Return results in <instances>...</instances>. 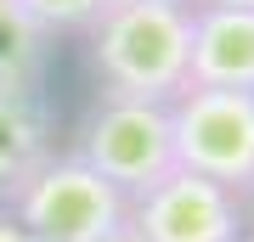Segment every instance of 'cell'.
<instances>
[{
    "label": "cell",
    "mask_w": 254,
    "mask_h": 242,
    "mask_svg": "<svg viewBox=\"0 0 254 242\" xmlns=\"http://www.w3.org/2000/svg\"><path fill=\"white\" fill-rule=\"evenodd\" d=\"M85 40H91V68L102 79V96L164 101L170 107L187 90L192 6H175V0H108V11L85 28Z\"/></svg>",
    "instance_id": "obj_1"
},
{
    "label": "cell",
    "mask_w": 254,
    "mask_h": 242,
    "mask_svg": "<svg viewBox=\"0 0 254 242\" xmlns=\"http://www.w3.org/2000/svg\"><path fill=\"white\" fill-rule=\"evenodd\" d=\"M6 214L34 242H102L125 225L130 197L113 180H102L79 152H51L6 203Z\"/></svg>",
    "instance_id": "obj_2"
},
{
    "label": "cell",
    "mask_w": 254,
    "mask_h": 242,
    "mask_svg": "<svg viewBox=\"0 0 254 242\" xmlns=\"http://www.w3.org/2000/svg\"><path fill=\"white\" fill-rule=\"evenodd\" d=\"M102 180H113L125 197L158 186L175 169V130L164 101H130V96H102L79 124L73 146Z\"/></svg>",
    "instance_id": "obj_3"
},
{
    "label": "cell",
    "mask_w": 254,
    "mask_h": 242,
    "mask_svg": "<svg viewBox=\"0 0 254 242\" xmlns=\"http://www.w3.org/2000/svg\"><path fill=\"white\" fill-rule=\"evenodd\" d=\"M175 169L243 192L254 175V90H203L187 85L170 101Z\"/></svg>",
    "instance_id": "obj_4"
},
{
    "label": "cell",
    "mask_w": 254,
    "mask_h": 242,
    "mask_svg": "<svg viewBox=\"0 0 254 242\" xmlns=\"http://www.w3.org/2000/svg\"><path fill=\"white\" fill-rule=\"evenodd\" d=\"M125 225L141 242H237L243 237V203L220 180L170 169L158 186L130 197Z\"/></svg>",
    "instance_id": "obj_5"
},
{
    "label": "cell",
    "mask_w": 254,
    "mask_h": 242,
    "mask_svg": "<svg viewBox=\"0 0 254 242\" xmlns=\"http://www.w3.org/2000/svg\"><path fill=\"white\" fill-rule=\"evenodd\" d=\"M187 85H203V90H254V6L192 0Z\"/></svg>",
    "instance_id": "obj_6"
},
{
    "label": "cell",
    "mask_w": 254,
    "mask_h": 242,
    "mask_svg": "<svg viewBox=\"0 0 254 242\" xmlns=\"http://www.w3.org/2000/svg\"><path fill=\"white\" fill-rule=\"evenodd\" d=\"M57 152L40 90H0V208L23 192V180Z\"/></svg>",
    "instance_id": "obj_7"
},
{
    "label": "cell",
    "mask_w": 254,
    "mask_h": 242,
    "mask_svg": "<svg viewBox=\"0 0 254 242\" xmlns=\"http://www.w3.org/2000/svg\"><path fill=\"white\" fill-rule=\"evenodd\" d=\"M46 56H51V34L17 0H0V90H40Z\"/></svg>",
    "instance_id": "obj_8"
},
{
    "label": "cell",
    "mask_w": 254,
    "mask_h": 242,
    "mask_svg": "<svg viewBox=\"0 0 254 242\" xmlns=\"http://www.w3.org/2000/svg\"><path fill=\"white\" fill-rule=\"evenodd\" d=\"M17 6L57 40V34H85V28L108 11V0H17Z\"/></svg>",
    "instance_id": "obj_9"
},
{
    "label": "cell",
    "mask_w": 254,
    "mask_h": 242,
    "mask_svg": "<svg viewBox=\"0 0 254 242\" xmlns=\"http://www.w3.org/2000/svg\"><path fill=\"white\" fill-rule=\"evenodd\" d=\"M0 242H34V237H28V231H23V225H17V220H11V214H6V208H0Z\"/></svg>",
    "instance_id": "obj_10"
},
{
    "label": "cell",
    "mask_w": 254,
    "mask_h": 242,
    "mask_svg": "<svg viewBox=\"0 0 254 242\" xmlns=\"http://www.w3.org/2000/svg\"><path fill=\"white\" fill-rule=\"evenodd\" d=\"M102 242H141V237L130 231V225H119V231H108V237H102Z\"/></svg>",
    "instance_id": "obj_11"
},
{
    "label": "cell",
    "mask_w": 254,
    "mask_h": 242,
    "mask_svg": "<svg viewBox=\"0 0 254 242\" xmlns=\"http://www.w3.org/2000/svg\"><path fill=\"white\" fill-rule=\"evenodd\" d=\"M215 6H254V0H215Z\"/></svg>",
    "instance_id": "obj_12"
},
{
    "label": "cell",
    "mask_w": 254,
    "mask_h": 242,
    "mask_svg": "<svg viewBox=\"0 0 254 242\" xmlns=\"http://www.w3.org/2000/svg\"><path fill=\"white\" fill-rule=\"evenodd\" d=\"M243 192H249V203H254V175H249V186H243Z\"/></svg>",
    "instance_id": "obj_13"
},
{
    "label": "cell",
    "mask_w": 254,
    "mask_h": 242,
    "mask_svg": "<svg viewBox=\"0 0 254 242\" xmlns=\"http://www.w3.org/2000/svg\"><path fill=\"white\" fill-rule=\"evenodd\" d=\"M237 242H254V237H249V231H243V237H237Z\"/></svg>",
    "instance_id": "obj_14"
},
{
    "label": "cell",
    "mask_w": 254,
    "mask_h": 242,
    "mask_svg": "<svg viewBox=\"0 0 254 242\" xmlns=\"http://www.w3.org/2000/svg\"><path fill=\"white\" fill-rule=\"evenodd\" d=\"M175 6H192V0H175Z\"/></svg>",
    "instance_id": "obj_15"
}]
</instances>
